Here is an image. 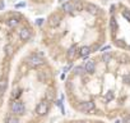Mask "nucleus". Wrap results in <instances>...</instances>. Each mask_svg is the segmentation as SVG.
Instances as JSON below:
<instances>
[{
    "label": "nucleus",
    "instance_id": "1",
    "mask_svg": "<svg viewBox=\"0 0 130 123\" xmlns=\"http://www.w3.org/2000/svg\"><path fill=\"white\" fill-rule=\"evenodd\" d=\"M43 63H45L43 58L38 54H31L26 58V64L28 67H31V68H38V67H41Z\"/></svg>",
    "mask_w": 130,
    "mask_h": 123
},
{
    "label": "nucleus",
    "instance_id": "2",
    "mask_svg": "<svg viewBox=\"0 0 130 123\" xmlns=\"http://www.w3.org/2000/svg\"><path fill=\"white\" fill-rule=\"evenodd\" d=\"M49 111V103L46 101V100H42V101H40L37 105H36V114L42 117L45 115Z\"/></svg>",
    "mask_w": 130,
    "mask_h": 123
},
{
    "label": "nucleus",
    "instance_id": "3",
    "mask_svg": "<svg viewBox=\"0 0 130 123\" xmlns=\"http://www.w3.org/2000/svg\"><path fill=\"white\" fill-rule=\"evenodd\" d=\"M19 38H20V41H28L31 38V36H32V33H31V31L27 28V27H22V28L19 30Z\"/></svg>",
    "mask_w": 130,
    "mask_h": 123
},
{
    "label": "nucleus",
    "instance_id": "4",
    "mask_svg": "<svg viewBox=\"0 0 130 123\" xmlns=\"http://www.w3.org/2000/svg\"><path fill=\"white\" fill-rule=\"evenodd\" d=\"M83 68H84V72H87V73L92 74L93 72H94V69H96V64H94V62H93V60H88L87 63H86V65L83 67Z\"/></svg>",
    "mask_w": 130,
    "mask_h": 123
},
{
    "label": "nucleus",
    "instance_id": "5",
    "mask_svg": "<svg viewBox=\"0 0 130 123\" xmlns=\"http://www.w3.org/2000/svg\"><path fill=\"white\" fill-rule=\"evenodd\" d=\"M94 109V103L93 101H86L80 105V110L83 111H92Z\"/></svg>",
    "mask_w": 130,
    "mask_h": 123
},
{
    "label": "nucleus",
    "instance_id": "6",
    "mask_svg": "<svg viewBox=\"0 0 130 123\" xmlns=\"http://www.w3.org/2000/svg\"><path fill=\"white\" fill-rule=\"evenodd\" d=\"M86 9H87V12H88V13H91V14H93V15L98 14V10H100L94 4H91V3L86 4Z\"/></svg>",
    "mask_w": 130,
    "mask_h": 123
},
{
    "label": "nucleus",
    "instance_id": "7",
    "mask_svg": "<svg viewBox=\"0 0 130 123\" xmlns=\"http://www.w3.org/2000/svg\"><path fill=\"white\" fill-rule=\"evenodd\" d=\"M49 23H50L51 27L59 26L60 25V17L59 15H51V17H50V19H49Z\"/></svg>",
    "mask_w": 130,
    "mask_h": 123
},
{
    "label": "nucleus",
    "instance_id": "8",
    "mask_svg": "<svg viewBox=\"0 0 130 123\" xmlns=\"http://www.w3.org/2000/svg\"><path fill=\"white\" fill-rule=\"evenodd\" d=\"M91 53H92V49L89 48V46H83L80 50H79V55L83 57V58H87Z\"/></svg>",
    "mask_w": 130,
    "mask_h": 123
},
{
    "label": "nucleus",
    "instance_id": "9",
    "mask_svg": "<svg viewBox=\"0 0 130 123\" xmlns=\"http://www.w3.org/2000/svg\"><path fill=\"white\" fill-rule=\"evenodd\" d=\"M63 9H64V12H66V13L71 14L73 12H74V8H73V3H71V1H68V3H65V4L63 5Z\"/></svg>",
    "mask_w": 130,
    "mask_h": 123
},
{
    "label": "nucleus",
    "instance_id": "10",
    "mask_svg": "<svg viewBox=\"0 0 130 123\" xmlns=\"http://www.w3.org/2000/svg\"><path fill=\"white\" fill-rule=\"evenodd\" d=\"M73 8H74V10H77V12H82L84 5L80 0H75V1H73Z\"/></svg>",
    "mask_w": 130,
    "mask_h": 123
},
{
    "label": "nucleus",
    "instance_id": "11",
    "mask_svg": "<svg viewBox=\"0 0 130 123\" xmlns=\"http://www.w3.org/2000/svg\"><path fill=\"white\" fill-rule=\"evenodd\" d=\"M75 53H77V46H71L69 49V51H68V58L73 59V58H74V55H75Z\"/></svg>",
    "mask_w": 130,
    "mask_h": 123
},
{
    "label": "nucleus",
    "instance_id": "12",
    "mask_svg": "<svg viewBox=\"0 0 130 123\" xmlns=\"http://www.w3.org/2000/svg\"><path fill=\"white\" fill-rule=\"evenodd\" d=\"M110 26H111V31H112V32H115L116 28H117V23H116L115 18H111V21H110Z\"/></svg>",
    "mask_w": 130,
    "mask_h": 123
},
{
    "label": "nucleus",
    "instance_id": "13",
    "mask_svg": "<svg viewBox=\"0 0 130 123\" xmlns=\"http://www.w3.org/2000/svg\"><path fill=\"white\" fill-rule=\"evenodd\" d=\"M102 59H103V62H110V59H111V54L110 53H105L103 55H102Z\"/></svg>",
    "mask_w": 130,
    "mask_h": 123
},
{
    "label": "nucleus",
    "instance_id": "14",
    "mask_svg": "<svg viewBox=\"0 0 130 123\" xmlns=\"http://www.w3.org/2000/svg\"><path fill=\"white\" fill-rule=\"evenodd\" d=\"M74 72H75V74H82L84 72V68H83V67H75Z\"/></svg>",
    "mask_w": 130,
    "mask_h": 123
},
{
    "label": "nucleus",
    "instance_id": "15",
    "mask_svg": "<svg viewBox=\"0 0 130 123\" xmlns=\"http://www.w3.org/2000/svg\"><path fill=\"white\" fill-rule=\"evenodd\" d=\"M122 15H124V18H126V21L130 22V10H124Z\"/></svg>",
    "mask_w": 130,
    "mask_h": 123
},
{
    "label": "nucleus",
    "instance_id": "16",
    "mask_svg": "<svg viewBox=\"0 0 130 123\" xmlns=\"http://www.w3.org/2000/svg\"><path fill=\"white\" fill-rule=\"evenodd\" d=\"M114 99V92L112 91H109L107 92V96H106V101H110V100Z\"/></svg>",
    "mask_w": 130,
    "mask_h": 123
},
{
    "label": "nucleus",
    "instance_id": "17",
    "mask_svg": "<svg viewBox=\"0 0 130 123\" xmlns=\"http://www.w3.org/2000/svg\"><path fill=\"white\" fill-rule=\"evenodd\" d=\"M116 45L120 46V48H125V46H126L125 42H124V40H117V41H116Z\"/></svg>",
    "mask_w": 130,
    "mask_h": 123
},
{
    "label": "nucleus",
    "instance_id": "18",
    "mask_svg": "<svg viewBox=\"0 0 130 123\" xmlns=\"http://www.w3.org/2000/svg\"><path fill=\"white\" fill-rule=\"evenodd\" d=\"M124 122H125V123H130V114L125 115V118H124Z\"/></svg>",
    "mask_w": 130,
    "mask_h": 123
},
{
    "label": "nucleus",
    "instance_id": "19",
    "mask_svg": "<svg viewBox=\"0 0 130 123\" xmlns=\"http://www.w3.org/2000/svg\"><path fill=\"white\" fill-rule=\"evenodd\" d=\"M124 82H126V83H130V76H126L125 78H124Z\"/></svg>",
    "mask_w": 130,
    "mask_h": 123
},
{
    "label": "nucleus",
    "instance_id": "20",
    "mask_svg": "<svg viewBox=\"0 0 130 123\" xmlns=\"http://www.w3.org/2000/svg\"><path fill=\"white\" fill-rule=\"evenodd\" d=\"M42 21L43 19H37V25H42Z\"/></svg>",
    "mask_w": 130,
    "mask_h": 123
}]
</instances>
